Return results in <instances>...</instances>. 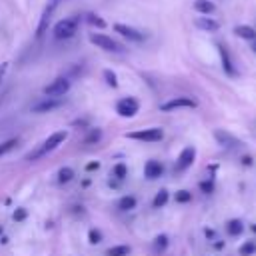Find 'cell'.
I'll return each instance as SVG.
<instances>
[{
  "label": "cell",
  "mask_w": 256,
  "mask_h": 256,
  "mask_svg": "<svg viewBox=\"0 0 256 256\" xmlns=\"http://www.w3.org/2000/svg\"><path fill=\"white\" fill-rule=\"evenodd\" d=\"M66 138H68V132H66V130H58V132L50 134L42 144H38L32 152H28V154H26V160L36 162V160H40V158L48 156V154H50V152H54L60 144H64V140H66Z\"/></svg>",
  "instance_id": "cell-1"
},
{
  "label": "cell",
  "mask_w": 256,
  "mask_h": 256,
  "mask_svg": "<svg viewBox=\"0 0 256 256\" xmlns=\"http://www.w3.org/2000/svg\"><path fill=\"white\" fill-rule=\"evenodd\" d=\"M54 38L56 40H70L78 32V18H64L54 24Z\"/></svg>",
  "instance_id": "cell-2"
},
{
  "label": "cell",
  "mask_w": 256,
  "mask_h": 256,
  "mask_svg": "<svg viewBox=\"0 0 256 256\" xmlns=\"http://www.w3.org/2000/svg\"><path fill=\"white\" fill-rule=\"evenodd\" d=\"M90 42H92L94 46L102 48L104 52H112V54H124V52H126V48H124L120 42L112 40V38L106 36V34H90Z\"/></svg>",
  "instance_id": "cell-3"
},
{
  "label": "cell",
  "mask_w": 256,
  "mask_h": 256,
  "mask_svg": "<svg viewBox=\"0 0 256 256\" xmlns=\"http://www.w3.org/2000/svg\"><path fill=\"white\" fill-rule=\"evenodd\" d=\"M126 138L146 142V144H154V142H160L164 138V132H162V128H146V130H138V132H128Z\"/></svg>",
  "instance_id": "cell-4"
},
{
  "label": "cell",
  "mask_w": 256,
  "mask_h": 256,
  "mask_svg": "<svg viewBox=\"0 0 256 256\" xmlns=\"http://www.w3.org/2000/svg\"><path fill=\"white\" fill-rule=\"evenodd\" d=\"M138 110H140V102H138L136 98H132V96L120 98V100L116 102V112H118V116H122V118H134V116L138 114Z\"/></svg>",
  "instance_id": "cell-5"
},
{
  "label": "cell",
  "mask_w": 256,
  "mask_h": 256,
  "mask_svg": "<svg viewBox=\"0 0 256 256\" xmlns=\"http://www.w3.org/2000/svg\"><path fill=\"white\" fill-rule=\"evenodd\" d=\"M68 90H70V80L64 78V76H60V78L52 80V82L44 88V96H46V98H62Z\"/></svg>",
  "instance_id": "cell-6"
},
{
  "label": "cell",
  "mask_w": 256,
  "mask_h": 256,
  "mask_svg": "<svg viewBox=\"0 0 256 256\" xmlns=\"http://www.w3.org/2000/svg\"><path fill=\"white\" fill-rule=\"evenodd\" d=\"M60 2H62V0H48V4H46V8H44V12H42V16H40V24H38V30H36V38H42V36L46 34L48 22H50V18H52L54 10L60 6Z\"/></svg>",
  "instance_id": "cell-7"
},
{
  "label": "cell",
  "mask_w": 256,
  "mask_h": 256,
  "mask_svg": "<svg viewBox=\"0 0 256 256\" xmlns=\"http://www.w3.org/2000/svg\"><path fill=\"white\" fill-rule=\"evenodd\" d=\"M196 106H198L196 100H192L188 96H178V98H172V100L164 102L160 106V110L162 112H174V110H180V108H196Z\"/></svg>",
  "instance_id": "cell-8"
},
{
  "label": "cell",
  "mask_w": 256,
  "mask_h": 256,
  "mask_svg": "<svg viewBox=\"0 0 256 256\" xmlns=\"http://www.w3.org/2000/svg\"><path fill=\"white\" fill-rule=\"evenodd\" d=\"M194 160H196V148H192V146H188V148H184L182 152H180V156H178V160H176V166H174V172L176 174H180V172H184V170H188L192 164H194Z\"/></svg>",
  "instance_id": "cell-9"
},
{
  "label": "cell",
  "mask_w": 256,
  "mask_h": 256,
  "mask_svg": "<svg viewBox=\"0 0 256 256\" xmlns=\"http://www.w3.org/2000/svg\"><path fill=\"white\" fill-rule=\"evenodd\" d=\"M114 30L122 36V38H126V40H130V42H144V32H140V30H136V28H132V26H128V24H122V22H118V24H114Z\"/></svg>",
  "instance_id": "cell-10"
},
{
  "label": "cell",
  "mask_w": 256,
  "mask_h": 256,
  "mask_svg": "<svg viewBox=\"0 0 256 256\" xmlns=\"http://www.w3.org/2000/svg\"><path fill=\"white\" fill-rule=\"evenodd\" d=\"M60 106H62V98H44V100L32 104V112H36V114H46V112H52V110H56V108H60Z\"/></svg>",
  "instance_id": "cell-11"
},
{
  "label": "cell",
  "mask_w": 256,
  "mask_h": 256,
  "mask_svg": "<svg viewBox=\"0 0 256 256\" xmlns=\"http://www.w3.org/2000/svg\"><path fill=\"white\" fill-rule=\"evenodd\" d=\"M214 138H216V142H218L220 146H224V148H240V146H242V142H240L236 136H232L230 132H226V130H216V132H214Z\"/></svg>",
  "instance_id": "cell-12"
},
{
  "label": "cell",
  "mask_w": 256,
  "mask_h": 256,
  "mask_svg": "<svg viewBox=\"0 0 256 256\" xmlns=\"http://www.w3.org/2000/svg\"><path fill=\"white\" fill-rule=\"evenodd\" d=\"M216 48H218V54H220V60H222V68H224V72H226L228 76H236L238 72H236V68H234V62H232V56H230L228 48H226L224 44H218Z\"/></svg>",
  "instance_id": "cell-13"
},
{
  "label": "cell",
  "mask_w": 256,
  "mask_h": 256,
  "mask_svg": "<svg viewBox=\"0 0 256 256\" xmlns=\"http://www.w3.org/2000/svg\"><path fill=\"white\" fill-rule=\"evenodd\" d=\"M164 174V166L158 162V160H148L146 162V166H144V176L148 178V180H156V178H160Z\"/></svg>",
  "instance_id": "cell-14"
},
{
  "label": "cell",
  "mask_w": 256,
  "mask_h": 256,
  "mask_svg": "<svg viewBox=\"0 0 256 256\" xmlns=\"http://www.w3.org/2000/svg\"><path fill=\"white\" fill-rule=\"evenodd\" d=\"M196 26H198L200 30H204V32H216V30L220 28V24H218L216 20L208 18V16H204V18H198V20H196Z\"/></svg>",
  "instance_id": "cell-15"
},
{
  "label": "cell",
  "mask_w": 256,
  "mask_h": 256,
  "mask_svg": "<svg viewBox=\"0 0 256 256\" xmlns=\"http://www.w3.org/2000/svg\"><path fill=\"white\" fill-rule=\"evenodd\" d=\"M194 10L204 14V16H208V14H212L216 10V4L210 2V0H194Z\"/></svg>",
  "instance_id": "cell-16"
},
{
  "label": "cell",
  "mask_w": 256,
  "mask_h": 256,
  "mask_svg": "<svg viewBox=\"0 0 256 256\" xmlns=\"http://www.w3.org/2000/svg\"><path fill=\"white\" fill-rule=\"evenodd\" d=\"M234 34L238 36V38H242V40H256V30L252 28V26H236L234 28Z\"/></svg>",
  "instance_id": "cell-17"
},
{
  "label": "cell",
  "mask_w": 256,
  "mask_h": 256,
  "mask_svg": "<svg viewBox=\"0 0 256 256\" xmlns=\"http://www.w3.org/2000/svg\"><path fill=\"white\" fill-rule=\"evenodd\" d=\"M226 230H228V234H230V236H240V234L244 232V224H242V220L234 218V220H228Z\"/></svg>",
  "instance_id": "cell-18"
},
{
  "label": "cell",
  "mask_w": 256,
  "mask_h": 256,
  "mask_svg": "<svg viewBox=\"0 0 256 256\" xmlns=\"http://www.w3.org/2000/svg\"><path fill=\"white\" fill-rule=\"evenodd\" d=\"M168 200H170V194H168V190H166V188H162V190L154 196L152 206H154V208H164V206L168 204Z\"/></svg>",
  "instance_id": "cell-19"
},
{
  "label": "cell",
  "mask_w": 256,
  "mask_h": 256,
  "mask_svg": "<svg viewBox=\"0 0 256 256\" xmlns=\"http://www.w3.org/2000/svg\"><path fill=\"white\" fill-rule=\"evenodd\" d=\"M130 252H132V248H130V246H126V244H118V246L108 248L106 256H130Z\"/></svg>",
  "instance_id": "cell-20"
},
{
  "label": "cell",
  "mask_w": 256,
  "mask_h": 256,
  "mask_svg": "<svg viewBox=\"0 0 256 256\" xmlns=\"http://www.w3.org/2000/svg\"><path fill=\"white\" fill-rule=\"evenodd\" d=\"M86 20H88V24H90V26H96V28H106V26H108V24H106V20H104L102 16L94 14V12H88V14H86Z\"/></svg>",
  "instance_id": "cell-21"
},
{
  "label": "cell",
  "mask_w": 256,
  "mask_h": 256,
  "mask_svg": "<svg viewBox=\"0 0 256 256\" xmlns=\"http://www.w3.org/2000/svg\"><path fill=\"white\" fill-rule=\"evenodd\" d=\"M118 208H120V210H134V208H136V198H134V196H124V198H120Z\"/></svg>",
  "instance_id": "cell-22"
},
{
  "label": "cell",
  "mask_w": 256,
  "mask_h": 256,
  "mask_svg": "<svg viewBox=\"0 0 256 256\" xmlns=\"http://www.w3.org/2000/svg\"><path fill=\"white\" fill-rule=\"evenodd\" d=\"M72 178H74V170L72 168H60V172H58V182L60 184H68Z\"/></svg>",
  "instance_id": "cell-23"
},
{
  "label": "cell",
  "mask_w": 256,
  "mask_h": 256,
  "mask_svg": "<svg viewBox=\"0 0 256 256\" xmlns=\"http://www.w3.org/2000/svg\"><path fill=\"white\" fill-rule=\"evenodd\" d=\"M166 248H168V236H166V234L156 236V238H154V250H156V252H164Z\"/></svg>",
  "instance_id": "cell-24"
},
{
  "label": "cell",
  "mask_w": 256,
  "mask_h": 256,
  "mask_svg": "<svg viewBox=\"0 0 256 256\" xmlns=\"http://www.w3.org/2000/svg\"><path fill=\"white\" fill-rule=\"evenodd\" d=\"M112 176H116L118 180H124V178L128 176V168H126V164H116V166L112 168Z\"/></svg>",
  "instance_id": "cell-25"
},
{
  "label": "cell",
  "mask_w": 256,
  "mask_h": 256,
  "mask_svg": "<svg viewBox=\"0 0 256 256\" xmlns=\"http://www.w3.org/2000/svg\"><path fill=\"white\" fill-rule=\"evenodd\" d=\"M254 252H256V244H254V242H244V244L240 246V250H238L240 256H252Z\"/></svg>",
  "instance_id": "cell-26"
},
{
  "label": "cell",
  "mask_w": 256,
  "mask_h": 256,
  "mask_svg": "<svg viewBox=\"0 0 256 256\" xmlns=\"http://www.w3.org/2000/svg\"><path fill=\"white\" fill-rule=\"evenodd\" d=\"M16 144H18V140H16V138L2 142V144H0V156H4V154H8V152H12V150L16 148Z\"/></svg>",
  "instance_id": "cell-27"
},
{
  "label": "cell",
  "mask_w": 256,
  "mask_h": 256,
  "mask_svg": "<svg viewBox=\"0 0 256 256\" xmlns=\"http://www.w3.org/2000/svg\"><path fill=\"white\" fill-rule=\"evenodd\" d=\"M100 138H102V132L96 130V128H92L90 134L84 138V144H96V142H100Z\"/></svg>",
  "instance_id": "cell-28"
},
{
  "label": "cell",
  "mask_w": 256,
  "mask_h": 256,
  "mask_svg": "<svg viewBox=\"0 0 256 256\" xmlns=\"http://www.w3.org/2000/svg\"><path fill=\"white\" fill-rule=\"evenodd\" d=\"M104 78H106V84L112 86V88H118V78L112 70H104Z\"/></svg>",
  "instance_id": "cell-29"
},
{
  "label": "cell",
  "mask_w": 256,
  "mask_h": 256,
  "mask_svg": "<svg viewBox=\"0 0 256 256\" xmlns=\"http://www.w3.org/2000/svg\"><path fill=\"white\" fill-rule=\"evenodd\" d=\"M192 200V194L188 192V190H178L176 192V202L178 204H186V202H190Z\"/></svg>",
  "instance_id": "cell-30"
},
{
  "label": "cell",
  "mask_w": 256,
  "mask_h": 256,
  "mask_svg": "<svg viewBox=\"0 0 256 256\" xmlns=\"http://www.w3.org/2000/svg\"><path fill=\"white\" fill-rule=\"evenodd\" d=\"M88 242H90V244H100V242H102V232L96 230V228H92V230L88 232Z\"/></svg>",
  "instance_id": "cell-31"
},
{
  "label": "cell",
  "mask_w": 256,
  "mask_h": 256,
  "mask_svg": "<svg viewBox=\"0 0 256 256\" xmlns=\"http://www.w3.org/2000/svg\"><path fill=\"white\" fill-rule=\"evenodd\" d=\"M26 216H28V212H26V208H16L14 210V222H24L26 220Z\"/></svg>",
  "instance_id": "cell-32"
},
{
  "label": "cell",
  "mask_w": 256,
  "mask_h": 256,
  "mask_svg": "<svg viewBox=\"0 0 256 256\" xmlns=\"http://www.w3.org/2000/svg\"><path fill=\"white\" fill-rule=\"evenodd\" d=\"M200 190H202L204 194H212V192H214V182H212V180L200 182Z\"/></svg>",
  "instance_id": "cell-33"
},
{
  "label": "cell",
  "mask_w": 256,
  "mask_h": 256,
  "mask_svg": "<svg viewBox=\"0 0 256 256\" xmlns=\"http://www.w3.org/2000/svg\"><path fill=\"white\" fill-rule=\"evenodd\" d=\"M98 168H100V162H90V164L86 166V170H88V172H92V170H98Z\"/></svg>",
  "instance_id": "cell-34"
},
{
  "label": "cell",
  "mask_w": 256,
  "mask_h": 256,
  "mask_svg": "<svg viewBox=\"0 0 256 256\" xmlns=\"http://www.w3.org/2000/svg\"><path fill=\"white\" fill-rule=\"evenodd\" d=\"M242 164H244V166H252V158H250V156H244V158H242Z\"/></svg>",
  "instance_id": "cell-35"
},
{
  "label": "cell",
  "mask_w": 256,
  "mask_h": 256,
  "mask_svg": "<svg viewBox=\"0 0 256 256\" xmlns=\"http://www.w3.org/2000/svg\"><path fill=\"white\" fill-rule=\"evenodd\" d=\"M6 68H8V64H0V80H2V76L6 74Z\"/></svg>",
  "instance_id": "cell-36"
},
{
  "label": "cell",
  "mask_w": 256,
  "mask_h": 256,
  "mask_svg": "<svg viewBox=\"0 0 256 256\" xmlns=\"http://www.w3.org/2000/svg\"><path fill=\"white\" fill-rule=\"evenodd\" d=\"M252 50L256 52V40H252Z\"/></svg>",
  "instance_id": "cell-37"
},
{
  "label": "cell",
  "mask_w": 256,
  "mask_h": 256,
  "mask_svg": "<svg viewBox=\"0 0 256 256\" xmlns=\"http://www.w3.org/2000/svg\"><path fill=\"white\" fill-rule=\"evenodd\" d=\"M250 228H252V232H254V234H256V224H252V226H250Z\"/></svg>",
  "instance_id": "cell-38"
},
{
  "label": "cell",
  "mask_w": 256,
  "mask_h": 256,
  "mask_svg": "<svg viewBox=\"0 0 256 256\" xmlns=\"http://www.w3.org/2000/svg\"><path fill=\"white\" fill-rule=\"evenodd\" d=\"M2 230H4V228H2V226H0V234H2Z\"/></svg>",
  "instance_id": "cell-39"
}]
</instances>
